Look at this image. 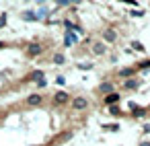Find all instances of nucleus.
Returning <instances> with one entry per match:
<instances>
[{"mask_svg": "<svg viewBox=\"0 0 150 146\" xmlns=\"http://www.w3.org/2000/svg\"><path fill=\"white\" fill-rule=\"evenodd\" d=\"M70 107H72L74 111H84V109L88 107V99H86V97H74V99L70 101Z\"/></svg>", "mask_w": 150, "mask_h": 146, "instance_id": "1", "label": "nucleus"}, {"mask_svg": "<svg viewBox=\"0 0 150 146\" xmlns=\"http://www.w3.org/2000/svg\"><path fill=\"white\" fill-rule=\"evenodd\" d=\"M25 103H27L29 107H39V105L43 103V97H41L39 93H33V95H29V97L25 99Z\"/></svg>", "mask_w": 150, "mask_h": 146, "instance_id": "2", "label": "nucleus"}, {"mask_svg": "<svg viewBox=\"0 0 150 146\" xmlns=\"http://www.w3.org/2000/svg\"><path fill=\"white\" fill-rule=\"evenodd\" d=\"M68 101H70V95L64 93V91H58V93L54 95V105H64V103H68Z\"/></svg>", "mask_w": 150, "mask_h": 146, "instance_id": "3", "label": "nucleus"}, {"mask_svg": "<svg viewBox=\"0 0 150 146\" xmlns=\"http://www.w3.org/2000/svg\"><path fill=\"white\" fill-rule=\"evenodd\" d=\"M105 52H107V47H105L103 41H95V43H93V54H95V56H103Z\"/></svg>", "mask_w": 150, "mask_h": 146, "instance_id": "4", "label": "nucleus"}, {"mask_svg": "<svg viewBox=\"0 0 150 146\" xmlns=\"http://www.w3.org/2000/svg\"><path fill=\"white\" fill-rule=\"evenodd\" d=\"M138 86H140V82H138V80H136L134 76H132V78H125V80H123V89H125V91H134V89H138Z\"/></svg>", "mask_w": 150, "mask_h": 146, "instance_id": "5", "label": "nucleus"}, {"mask_svg": "<svg viewBox=\"0 0 150 146\" xmlns=\"http://www.w3.org/2000/svg\"><path fill=\"white\" fill-rule=\"evenodd\" d=\"M103 39H105L107 43H113V41L117 39V33H115L113 29H105V31H103Z\"/></svg>", "mask_w": 150, "mask_h": 146, "instance_id": "6", "label": "nucleus"}, {"mask_svg": "<svg viewBox=\"0 0 150 146\" xmlns=\"http://www.w3.org/2000/svg\"><path fill=\"white\" fill-rule=\"evenodd\" d=\"M41 52H43V47H41L39 43H31V45H29V50H27V54H29V56H39Z\"/></svg>", "mask_w": 150, "mask_h": 146, "instance_id": "7", "label": "nucleus"}, {"mask_svg": "<svg viewBox=\"0 0 150 146\" xmlns=\"http://www.w3.org/2000/svg\"><path fill=\"white\" fill-rule=\"evenodd\" d=\"M105 103H107V105H115V103H119V93H115V91L109 93V95L105 97Z\"/></svg>", "mask_w": 150, "mask_h": 146, "instance_id": "8", "label": "nucleus"}, {"mask_svg": "<svg viewBox=\"0 0 150 146\" xmlns=\"http://www.w3.org/2000/svg\"><path fill=\"white\" fill-rule=\"evenodd\" d=\"M134 74H136L134 68H121V70H119V76H121V78H132Z\"/></svg>", "mask_w": 150, "mask_h": 146, "instance_id": "9", "label": "nucleus"}, {"mask_svg": "<svg viewBox=\"0 0 150 146\" xmlns=\"http://www.w3.org/2000/svg\"><path fill=\"white\" fill-rule=\"evenodd\" d=\"M99 91L109 95V93H113V84H111V82H101V84H99Z\"/></svg>", "mask_w": 150, "mask_h": 146, "instance_id": "10", "label": "nucleus"}, {"mask_svg": "<svg viewBox=\"0 0 150 146\" xmlns=\"http://www.w3.org/2000/svg\"><path fill=\"white\" fill-rule=\"evenodd\" d=\"M109 113H111V115H119V113H121V109H119V107H115V105H109Z\"/></svg>", "mask_w": 150, "mask_h": 146, "instance_id": "11", "label": "nucleus"}, {"mask_svg": "<svg viewBox=\"0 0 150 146\" xmlns=\"http://www.w3.org/2000/svg\"><path fill=\"white\" fill-rule=\"evenodd\" d=\"M132 47H134V50H138V52H144V45H142L140 41H134V43H132Z\"/></svg>", "mask_w": 150, "mask_h": 146, "instance_id": "12", "label": "nucleus"}, {"mask_svg": "<svg viewBox=\"0 0 150 146\" xmlns=\"http://www.w3.org/2000/svg\"><path fill=\"white\" fill-rule=\"evenodd\" d=\"M54 62H56V64H64V56H62V54H56V56H54Z\"/></svg>", "mask_w": 150, "mask_h": 146, "instance_id": "13", "label": "nucleus"}, {"mask_svg": "<svg viewBox=\"0 0 150 146\" xmlns=\"http://www.w3.org/2000/svg\"><path fill=\"white\" fill-rule=\"evenodd\" d=\"M132 109H134V115H138V117H142V115H144V109H140V107H136V105H134Z\"/></svg>", "mask_w": 150, "mask_h": 146, "instance_id": "14", "label": "nucleus"}, {"mask_svg": "<svg viewBox=\"0 0 150 146\" xmlns=\"http://www.w3.org/2000/svg\"><path fill=\"white\" fill-rule=\"evenodd\" d=\"M31 78H33V80H41V78H43V72H33Z\"/></svg>", "mask_w": 150, "mask_h": 146, "instance_id": "15", "label": "nucleus"}, {"mask_svg": "<svg viewBox=\"0 0 150 146\" xmlns=\"http://www.w3.org/2000/svg\"><path fill=\"white\" fill-rule=\"evenodd\" d=\"M148 66H150V60H148V62H142V64H140V68H148Z\"/></svg>", "mask_w": 150, "mask_h": 146, "instance_id": "16", "label": "nucleus"}, {"mask_svg": "<svg viewBox=\"0 0 150 146\" xmlns=\"http://www.w3.org/2000/svg\"><path fill=\"white\" fill-rule=\"evenodd\" d=\"M140 146H150V142H148V140H144V142H142Z\"/></svg>", "mask_w": 150, "mask_h": 146, "instance_id": "17", "label": "nucleus"}, {"mask_svg": "<svg viewBox=\"0 0 150 146\" xmlns=\"http://www.w3.org/2000/svg\"><path fill=\"white\" fill-rule=\"evenodd\" d=\"M72 2H80V0H72Z\"/></svg>", "mask_w": 150, "mask_h": 146, "instance_id": "18", "label": "nucleus"}]
</instances>
